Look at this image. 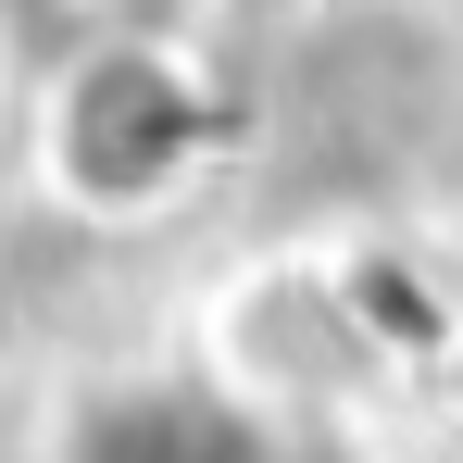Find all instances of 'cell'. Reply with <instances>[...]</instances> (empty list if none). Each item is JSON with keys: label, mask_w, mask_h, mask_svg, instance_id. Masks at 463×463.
<instances>
[{"label": "cell", "mask_w": 463, "mask_h": 463, "mask_svg": "<svg viewBox=\"0 0 463 463\" xmlns=\"http://www.w3.org/2000/svg\"><path fill=\"white\" fill-rule=\"evenodd\" d=\"M76 463H301V451L213 388H126V401L88 413Z\"/></svg>", "instance_id": "7a4b0ae2"}, {"label": "cell", "mask_w": 463, "mask_h": 463, "mask_svg": "<svg viewBox=\"0 0 463 463\" xmlns=\"http://www.w3.org/2000/svg\"><path fill=\"white\" fill-rule=\"evenodd\" d=\"M426 113H439V51L413 25H338L288 63V163L326 188L388 175L426 138Z\"/></svg>", "instance_id": "6da1fadb"}]
</instances>
